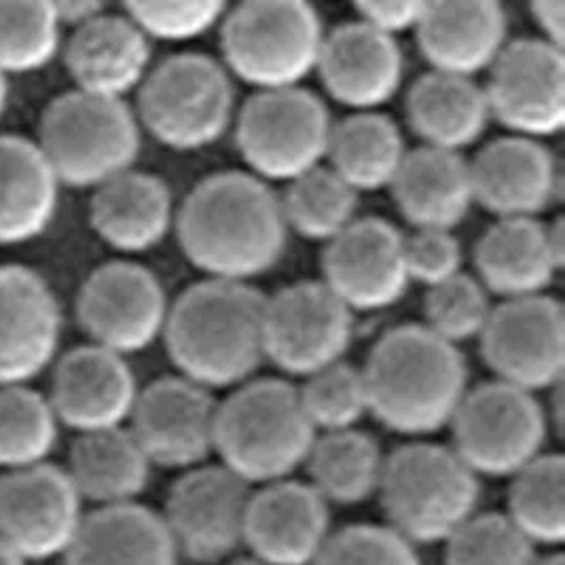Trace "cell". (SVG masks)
Listing matches in <instances>:
<instances>
[{"label":"cell","instance_id":"30bf717a","mask_svg":"<svg viewBox=\"0 0 565 565\" xmlns=\"http://www.w3.org/2000/svg\"><path fill=\"white\" fill-rule=\"evenodd\" d=\"M449 426L477 477H513L544 454L548 417L532 392L495 380L468 390Z\"/></svg>","mask_w":565,"mask_h":565},{"label":"cell","instance_id":"277c9868","mask_svg":"<svg viewBox=\"0 0 565 565\" xmlns=\"http://www.w3.org/2000/svg\"><path fill=\"white\" fill-rule=\"evenodd\" d=\"M316 437L299 390L276 377L248 380L216 409L214 454L250 488L290 479Z\"/></svg>","mask_w":565,"mask_h":565},{"label":"cell","instance_id":"74e56055","mask_svg":"<svg viewBox=\"0 0 565 565\" xmlns=\"http://www.w3.org/2000/svg\"><path fill=\"white\" fill-rule=\"evenodd\" d=\"M62 47V24L53 2L0 0V73L43 71Z\"/></svg>","mask_w":565,"mask_h":565},{"label":"cell","instance_id":"52a82bcc","mask_svg":"<svg viewBox=\"0 0 565 565\" xmlns=\"http://www.w3.org/2000/svg\"><path fill=\"white\" fill-rule=\"evenodd\" d=\"M225 68L258 92L299 87L316 71L324 43L322 20L301 0H248L221 20Z\"/></svg>","mask_w":565,"mask_h":565},{"label":"cell","instance_id":"7402d4cb","mask_svg":"<svg viewBox=\"0 0 565 565\" xmlns=\"http://www.w3.org/2000/svg\"><path fill=\"white\" fill-rule=\"evenodd\" d=\"M316 71L333 100L369 113L401 89L405 57L394 36L356 20L324 34Z\"/></svg>","mask_w":565,"mask_h":565},{"label":"cell","instance_id":"816d5d0a","mask_svg":"<svg viewBox=\"0 0 565 565\" xmlns=\"http://www.w3.org/2000/svg\"><path fill=\"white\" fill-rule=\"evenodd\" d=\"M223 565H265L263 562H258L257 557H253L250 553L248 555H233Z\"/></svg>","mask_w":565,"mask_h":565},{"label":"cell","instance_id":"7c38bea8","mask_svg":"<svg viewBox=\"0 0 565 565\" xmlns=\"http://www.w3.org/2000/svg\"><path fill=\"white\" fill-rule=\"evenodd\" d=\"M163 284L151 269L131 260L96 267L77 295V320L94 345L128 356L147 350L163 334L168 318Z\"/></svg>","mask_w":565,"mask_h":565},{"label":"cell","instance_id":"681fc988","mask_svg":"<svg viewBox=\"0 0 565 565\" xmlns=\"http://www.w3.org/2000/svg\"><path fill=\"white\" fill-rule=\"evenodd\" d=\"M7 106H9V77L0 73V119L4 117Z\"/></svg>","mask_w":565,"mask_h":565},{"label":"cell","instance_id":"ab89813d","mask_svg":"<svg viewBox=\"0 0 565 565\" xmlns=\"http://www.w3.org/2000/svg\"><path fill=\"white\" fill-rule=\"evenodd\" d=\"M536 546L502 513H477L445 542V565H534Z\"/></svg>","mask_w":565,"mask_h":565},{"label":"cell","instance_id":"8d00e7d4","mask_svg":"<svg viewBox=\"0 0 565 565\" xmlns=\"http://www.w3.org/2000/svg\"><path fill=\"white\" fill-rule=\"evenodd\" d=\"M280 202L288 230L329 242L356 221L359 193L329 166H318L290 180Z\"/></svg>","mask_w":565,"mask_h":565},{"label":"cell","instance_id":"4dcf8cb0","mask_svg":"<svg viewBox=\"0 0 565 565\" xmlns=\"http://www.w3.org/2000/svg\"><path fill=\"white\" fill-rule=\"evenodd\" d=\"M407 121L424 147L460 153L488 128L486 92L472 78L430 71L407 94Z\"/></svg>","mask_w":565,"mask_h":565},{"label":"cell","instance_id":"4fadbf2b","mask_svg":"<svg viewBox=\"0 0 565 565\" xmlns=\"http://www.w3.org/2000/svg\"><path fill=\"white\" fill-rule=\"evenodd\" d=\"M253 488L223 463L195 466L172 486L163 521L180 557L225 564L244 546V525Z\"/></svg>","mask_w":565,"mask_h":565},{"label":"cell","instance_id":"9c48e42d","mask_svg":"<svg viewBox=\"0 0 565 565\" xmlns=\"http://www.w3.org/2000/svg\"><path fill=\"white\" fill-rule=\"evenodd\" d=\"M333 126L327 104L308 89H265L242 106L235 142L250 174L290 182L322 166Z\"/></svg>","mask_w":565,"mask_h":565},{"label":"cell","instance_id":"7dc6e473","mask_svg":"<svg viewBox=\"0 0 565 565\" xmlns=\"http://www.w3.org/2000/svg\"><path fill=\"white\" fill-rule=\"evenodd\" d=\"M57 20L62 28L71 26L73 30L83 24H87L89 20L98 18L100 13L106 11L103 2H94V0H68V2H53Z\"/></svg>","mask_w":565,"mask_h":565},{"label":"cell","instance_id":"60d3db41","mask_svg":"<svg viewBox=\"0 0 565 565\" xmlns=\"http://www.w3.org/2000/svg\"><path fill=\"white\" fill-rule=\"evenodd\" d=\"M491 309L483 284L460 271L428 288L424 299V327L447 343L458 345L481 334Z\"/></svg>","mask_w":565,"mask_h":565},{"label":"cell","instance_id":"ffe728a7","mask_svg":"<svg viewBox=\"0 0 565 565\" xmlns=\"http://www.w3.org/2000/svg\"><path fill=\"white\" fill-rule=\"evenodd\" d=\"M138 392L126 356L87 343L53 362L47 398L60 426L87 435L124 428Z\"/></svg>","mask_w":565,"mask_h":565},{"label":"cell","instance_id":"bcb514c9","mask_svg":"<svg viewBox=\"0 0 565 565\" xmlns=\"http://www.w3.org/2000/svg\"><path fill=\"white\" fill-rule=\"evenodd\" d=\"M532 20L536 22L542 41L548 45L564 50L565 4L562 0H540L530 4Z\"/></svg>","mask_w":565,"mask_h":565},{"label":"cell","instance_id":"2e32d148","mask_svg":"<svg viewBox=\"0 0 565 565\" xmlns=\"http://www.w3.org/2000/svg\"><path fill=\"white\" fill-rule=\"evenodd\" d=\"M489 115L514 136L539 138L564 128V50L542 39H516L507 43L489 68L483 87Z\"/></svg>","mask_w":565,"mask_h":565},{"label":"cell","instance_id":"7a4b0ae2","mask_svg":"<svg viewBox=\"0 0 565 565\" xmlns=\"http://www.w3.org/2000/svg\"><path fill=\"white\" fill-rule=\"evenodd\" d=\"M263 316L257 288L207 278L180 292L161 337L182 377L206 390L242 386L265 360Z\"/></svg>","mask_w":565,"mask_h":565},{"label":"cell","instance_id":"f907efd6","mask_svg":"<svg viewBox=\"0 0 565 565\" xmlns=\"http://www.w3.org/2000/svg\"><path fill=\"white\" fill-rule=\"evenodd\" d=\"M534 565H565V557L559 551H555V553H548V555H542V557L539 555Z\"/></svg>","mask_w":565,"mask_h":565},{"label":"cell","instance_id":"e0dca14e","mask_svg":"<svg viewBox=\"0 0 565 565\" xmlns=\"http://www.w3.org/2000/svg\"><path fill=\"white\" fill-rule=\"evenodd\" d=\"M216 409L206 387L182 375L161 377L138 392L128 430L149 462L189 470L214 454Z\"/></svg>","mask_w":565,"mask_h":565},{"label":"cell","instance_id":"7bdbcfd3","mask_svg":"<svg viewBox=\"0 0 565 565\" xmlns=\"http://www.w3.org/2000/svg\"><path fill=\"white\" fill-rule=\"evenodd\" d=\"M227 7L223 2H128L124 13L151 41L182 43L216 26Z\"/></svg>","mask_w":565,"mask_h":565},{"label":"cell","instance_id":"5b68a950","mask_svg":"<svg viewBox=\"0 0 565 565\" xmlns=\"http://www.w3.org/2000/svg\"><path fill=\"white\" fill-rule=\"evenodd\" d=\"M387 527L417 544L451 539L479 513V477L437 443H407L386 456L377 491Z\"/></svg>","mask_w":565,"mask_h":565},{"label":"cell","instance_id":"8fae6325","mask_svg":"<svg viewBox=\"0 0 565 565\" xmlns=\"http://www.w3.org/2000/svg\"><path fill=\"white\" fill-rule=\"evenodd\" d=\"M265 360L290 375L309 377L352 345L354 311L322 282H295L265 297Z\"/></svg>","mask_w":565,"mask_h":565},{"label":"cell","instance_id":"ba28073f","mask_svg":"<svg viewBox=\"0 0 565 565\" xmlns=\"http://www.w3.org/2000/svg\"><path fill=\"white\" fill-rule=\"evenodd\" d=\"M235 113L227 68L204 53H179L149 71L138 87L140 126L161 145L198 151L221 140Z\"/></svg>","mask_w":565,"mask_h":565},{"label":"cell","instance_id":"d590c367","mask_svg":"<svg viewBox=\"0 0 565 565\" xmlns=\"http://www.w3.org/2000/svg\"><path fill=\"white\" fill-rule=\"evenodd\" d=\"M60 422L45 394L30 386L0 387V470L47 463Z\"/></svg>","mask_w":565,"mask_h":565},{"label":"cell","instance_id":"484cf974","mask_svg":"<svg viewBox=\"0 0 565 565\" xmlns=\"http://www.w3.org/2000/svg\"><path fill=\"white\" fill-rule=\"evenodd\" d=\"M64 62L78 92L124 100L151 71V43L126 13L104 11L73 30Z\"/></svg>","mask_w":565,"mask_h":565},{"label":"cell","instance_id":"6da1fadb","mask_svg":"<svg viewBox=\"0 0 565 565\" xmlns=\"http://www.w3.org/2000/svg\"><path fill=\"white\" fill-rule=\"evenodd\" d=\"M184 257L214 280L248 282L284 257L288 225L280 195L250 172L200 180L174 216Z\"/></svg>","mask_w":565,"mask_h":565},{"label":"cell","instance_id":"9a60e30c","mask_svg":"<svg viewBox=\"0 0 565 565\" xmlns=\"http://www.w3.org/2000/svg\"><path fill=\"white\" fill-rule=\"evenodd\" d=\"M83 500L53 463L2 472L0 540L28 564L64 557L83 525Z\"/></svg>","mask_w":565,"mask_h":565},{"label":"cell","instance_id":"836d02e7","mask_svg":"<svg viewBox=\"0 0 565 565\" xmlns=\"http://www.w3.org/2000/svg\"><path fill=\"white\" fill-rule=\"evenodd\" d=\"M405 154L398 126L386 115L369 110L334 124L327 157L334 174L360 193L390 186Z\"/></svg>","mask_w":565,"mask_h":565},{"label":"cell","instance_id":"603a6c76","mask_svg":"<svg viewBox=\"0 0 565 565\" xmlns=\"http://www.w3.org/2000/svg\"><path fill=\"white\" fill-rule=\"evenodd\" d=\"M468 163L475 202L500 218H536L557 198V161L534 138L491 140Z\"/></svg>","mask_w":565,"mask_h":565},{"label":"cell","instance_id":"1f68e13d","mask_svg":"<svg viewBox=\"0 0 565 565\" xmlns=\"http://www.w3.org/2000/svg\"><path fill=\"white\" fill-rule=\"evenodd\" d=\"M147 454L128 428L78 435L64 468L83 502L98 509L134 504L149 486Z\"/></svg>","mask_w":565,"mask_h":565},{"label":"cell","instance_id":"cb8c5ba5","mask_svg":"<svg viewBox=\"0 0 565 565\" xmlns=\"http://www.w3.org/2000/svg\"><path fill=\"white\" fill-rule=\"evenodd\" d=\"M564 218H500L475 248L479 282L504 299L542 295L564 267Z\"/></svg>","mask_w":565,"mask_h":565},{"label":"cell","instance_id":"83f0119b","mask_svg":"<svg viewBox=\"0 0 565 565\" xmlns=\"http://www.w3.org/2000/svg\"><path fill=\"white\" fill-rule=\"evenodd\" d=\"M390 189L415 230L451 232L475 204L470 163L460 153L424 145L407 151Z\"/></svg>","mask_w":565,"mask_h":565},{"label":"cell","instance_id":"b9f144b4","mask_svg":"<svg viewBox=\"0 0 565 565\" xmlns=\"http://www.w3.org/2000/svg\"><path fill=\"white\" fill-rule=\"evenodd\" d=\"M311 565H422L417 546L387 525L359 523L333 532Z\"/></svg>","mask_w":565,"mask_h":565},{"label":"cell","instance_id":"44dd1931","mask_svg":"<svg viewBox=\"0 0 565 565\" xmlns=\"http://www.w3.org/2000/svg\"><path fill=\"white\" fill-rule=\"evenodd\" d=\"M329 502L295 479L260 486L250 495L244 546L265 565H311L331 539Z\"/></svg>","mask_w":565,"mask_h":565},{"label":"cell","instance_id":"e575fe53","mask_svg":"<svg viewBox=\"0 0 565 565\" xmlns=\"http://www.w3.org/2000/svg\"><path fill=\"white\" fill-rule=\"evenodd\" d=\"M509 513L534 546H559L565 539V460L542 454L511 477Z\"/></svg>","mask_w":565,"mask_h":565},{"label":"cell","instance_id":"f5cc1de1","mask_svg":"<svg viewBox=\"0 0 565 565\" xmlns=\"http://www.w3.org/2000/svg\"><path fill=\"white\" fill-rule=\"evenodd\" d=\"M0 477H2V470H0Z\"/></svg>","mask_w":565,"mask_h":565},{"label":"cell","instance_id":"d6986e66","mask_svg":"<svg viewBox=\"0 0 565 565\" xmlns=\"http://www.w3.org/2000/svg\"><path fill=\"white\" fill-rule=\"evenodd\" d=\"M62 309L47 280L0 265V387L28 386L57 360Z\"/></svg>","mask_w":565,"mask_h":565},{"label":"cell","instance_id":"f1b7e54d","mask_svg":"<svg viewBox=\"0 0 565 565\" xmlns=\"http://www.w3.org/2000/svg\"><path fill=\"white\" fill-rule=\"evenodd\" d=\"M64 565H179L163 516L138 502L85 514Z\"/></svg>","mask_w":565,"mask_h":565},{"label":"cell","instance_id":"3957f363","mask_svg":"<svg viewBox=\"0 0 565 565\" xmlns=\"http://www.w3.org/2000/svg\"><path fill=\"white\" fill-rule=\"evenodd\" d=\"M362 380L373 413L387 430L426 437L451 424L468 392V369L458 345L424 324H401L369 352Z\"/></svg>","mask_w":565,"mask_h":565},{"label":"cell","instance_id":"ee69618b","mask_svg":"<svg viewBox=\"0 0 565 565\" xmlns=\"http://www.w3.org/2000/svg\"><path fill=\"white\" fill-rule=\"evenodd\" d=\"M405 263L409 280L430 288L462 271V246L451 232L415 230L405 237Z\"/></svg>","mask_w":565,"mask_h":565},{"label":"cell","instance_id":"f6af8a7d","mask_svg":"<svg viewBox=\"0 0 565 565\" xmlns=\"http://www.w3.org/2000/svg\"><path fill=\"white\" fill-rule=\"evenodd\" d=\"M426 2H359L354 9L359 13V20L366 26L375 28L377 32H384L387 36H394L405 30H415Z\"/></svg>","mask_w":565,"mask_h":565},{"label":"cell","instance_id":"d4e9b609","mask_svg":"<svg viewBox=\"0 0 565 565\" xmlns=\"http://www.w3.org/2000/svg\"><path fill=\"white\" fill-rule=\"evenodd\" d=\"M415 32L433 71L472 78L489 71L509 43V18L491 0L426 2Z\"/></svg>","mask_w":565,"mask_h":565},{"label":"cell","instance_id":"4316f807","mask_svg":"<svg viewBox=\"0 0 565 565\" xmlns=\"http://www.w3.org/2000/svg\"><path fill=\"white\" fill-rule=\"evenodd\" d=\"M170 186L149 172L128 170L94 189L89 223L104 244L119 253H147L174 225Z\"/></svg>","mask_w":565,"mask_h":565},{"label":"cell","instance_id":"8992f818","mask_svg":"<svg viewBox=\"0 0 565 565\" xmlns=\"http://www.w3.org/2000/svg\"><path fill=\"white\" fill-rule=\"evenodd\" d=\"M34 142L60 184L94 191L134 170L142 134L126 100L73 89L47 104Z\"/></svg>","mask_w":565,"mask_h":565},{"label":"cell","instance_id":"ac0fdd59","mask_svg":"<svg viewBox=\"0 0 565 565\" xmlns=\"http://www.w3.org/2000/svg\"><path fill=\"white\" fill-rule=\"evenodd\" d=\"M322 271V282L352 311L390 308L409 286L405 235L386 218H356L327 242Z\"/></svg>","mask_w":565,"mask_h":565},{"label":"cell","instance_id":"c3c4849f","mask_svg":"<svg viewBox=\"0 0 565 565\" xmlns=\"http://www.w3.org/2000/svg\"><path fill=\"white\" fill-rule=\"evenodd\" d=\"M0 565H30L24 557H20L11 546L0 540Z\"/></svg>","mask_w":565,"mask_h":565},{"label":"cell","instance_id":"f35d334b","mask_svg":"<svg viewBox=\"0 0 565 565\" xmlns=\"http://www.w3.org/2000/svg\"><path fill=\"white\" fill-rule=\"evenodd\" d=\"M299 398L318 435L356 428L369 413L362 371L341 360L306 377Z\"/></svg>","mask_w":565,"mask_h":565},{"label":"cell","instance_id":"d6a6232c","mask_svg":"<svg viewBox=\"0 0 565 565\" xmlns=\"http://www.w3.org/2000/svg\"><path fill=\"white\" fill-rule=\"evenodd\" d=\"M386 456L377 440L359 428L322 433L309 451V486L329 504L354 507L377 495Z\"/></svg>","mask_w":565,"mask_h":565},{"label":"cell","instance_id":"5bb4252c","mask_svg":"<svg viewBox=\"0 0 565 565\" xmlns=\"http://www.w3.org/2000/svg\"><path fill=\"white\" fill-rule=\"evenodd\" d=\"M481 354L498 382L527 392L562 384L565 366V313L548 295L504 299L491 309L479 334Z\"/></svg>","mask_w":565,"mask_h":565},{"label":"cell","instance_id":"f546056e","mask_svg":"<svg viewBox=\"0 0 565 565\" xmlns=\"http://www.w3.org/2000/svg\"><path fill=\"white\" fill-rule=\"evenodd\" d=\"M60 186L34 140L0 134V246H22L47 232Z\"/></svg>","mask_w":565,"mask_h":565}]
</instances>
